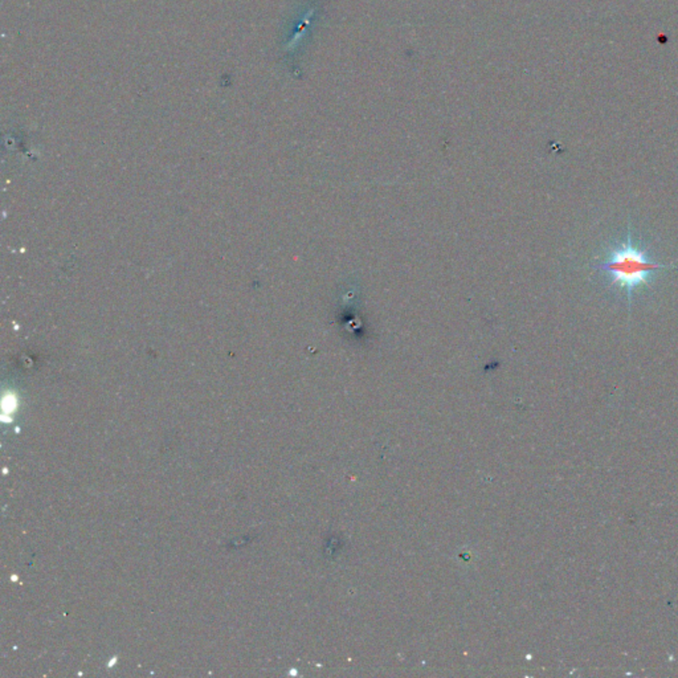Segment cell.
Returning <instances> with one entry per match:
<instances>
[{
    "instance_id": "cell-1",
    "label": "cell",
    "mask_w": 678,
    "mask_h": 678,
    "mask_svg": "<svg viewBox=\"0 0 678 678\" xmlns=\"http://www.w3.org/2000/svg\"><path fill=\"white\" fill-rule=\"evenodd\" d=\"M664 269H678V265L656 261L645 246L635 243L631 228L625 240L610 246L604 260L594 267V271L604 273L612 287L624 293L629 309L635 292L649 285L657 273Z\"/></svg>"
}]
</instances>
